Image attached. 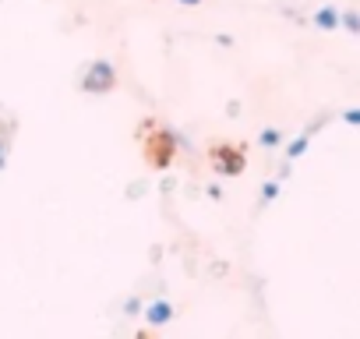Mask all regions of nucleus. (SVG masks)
<instances>
[{
  "instance_id": "1",
  "label": "nucleus",
  "mask_w": 360,
  "mask_h": 339,
  "mask_svg": "<svg viewBox=\"0 0 360 339\" xmlns=\"http://www.w3.org/2000/svg\"><path fill=\"white\" fill-rule=\"evenodd\" d=\"M117 85V68L110 60H92L82 75V92H92V96H103Z\"/></svg>"
},
{
  "instance_id": "2",
  "label": "nucleus",
  "mask_w": 360,
  "mask_h": 339,
  "mask_svg": "<svg viewBox=\"0 0 360 339\" xmlns=\"http://www.w3.org/2000/svg\"><path fill=\"white\" fill-rule=\"evenodd\" d=\"M141 314H145V321L152 325V328H162V325H169L173 321V304L166 300V297H159V300H152L148 307H141Z\"/></svg>"
},
{
  "instance_id": "3",
  "label": "nucleus",
  "mask_w": 360,
  "mask_h": 339,
  "mask_svg": "<svg viewBox=\"0 0 360 339\" xmlns=\"http://www.w3.org/2000/svg\"><path fill=\"white\" fill-rule=\"evenodd\" d=\"M311 22H314V29L332 32V29H339V11H335V8H318Z\"/></svg>"
},
{
  "instance_id": "4",
  "label": "nucleus",
  "mask_w": 360,
  "mask_h": 339,
  "mask_svg": "<svg viewBox=\"0 0 360 339\" xmlns=\"http://www.w3.org/2000/svg\"><path fill=\"white\" fill-rule=\"evenodd\" d=\"M307 145H311V131H304V134H297L290 145H286V159L293 162V159H300L304 152H307Z\"/></svg>"
},
{
  "instance_id": "5",
  "label": "nucleus",
  "mask_w": 360,
  "mask_h": 339,
  "mask_svg": "<svg viewBox=\"0 0 360 339\" xmlns=\"http://www.w3.org/2000/svg\"><path fill=\"white\" fill-rule=\"evenodd\" d=\"M258 145H262V148H279V145H283V131H279V127H265V131L258 134Z\"/></svg>"
},
{
  "instance_id": "6",
  "label": "nucleus",
  "mask_w": 360,
  "mask_h": 339,
  "mask_svg": "<svg viewBox=\"0 0 360 339\" xmlns=\"http://www.w3.org/2000/svg\"><path fill=\"white\" fill-rule=\"evenodd\" d=\"M339 29L360 36V15H356V11H339Z\"/></svg>"
},
{
  "instance_id": "7",
  "label": "nucleus",
  "mask_w": 360,
  "mask_h": 339,
  "mask_svg": "<svg viewBox=\"0 0 360 339\" xmlns=\"http://www.w3.org/2000/svg\"><path fill=\"white\" fill-rule=\"evenodd\" d=\"M279 198V181H265L262 184V205H272Z\"/></svg>"
},
{
  "instance_id": "8",
  "label": "nucleus",
  "mask_w": 360,
  "mask_h": 339,
  "mask_svg": "<svg viewBox=\"0 0 360 339\" xmlns=\"http://www.w3.org/2000/svg\"><path fill=\"white\" fill-rule=\"evenodd\" d=\"M141 307H145V304H141V297H127L120 311H124V318H138V314H141Z\"/></svg>"
},
{
  "instance_id": "9",
  "label": "nucleus",
  "mask_w": 360,
  "mask_h": 339,
  "mask_svg": "<svg viewBox=\"0 0 360 339\" xmlns=\"http://www.w3.org/2000/svg\"><path fill=\"white\" fill-rule=\"evenodd\" d=\"M342 120H346L349 127H360V106H353V110H342Z\"/></svg>"
},
{
  "instance_id": "10",
  "label": "nucleus",
  "mask_w": 360,
  "mask_h": 339,
  "mask_svg": "<svg viewBox=\"0 0 360 339\" xmlns=\"http://www.w3.org/2000/svg\"><path fill=\"white\" fill-rule=\"evenodd\" d=\"M226 113H230V117H240V103H237V99H233V103H230V106H226Z\"/></svg>"
},
{
  "instance_id": "11",
  "label": "nucleus",
  "mask_w": 360,
  "mask_h": 339,
  "mask_svg": "<svg viewBox=\"0 0 360 339\" xmlns=\"http://www.w3.org/2000/svg\"><path fill=\"white\" fill-rule=\"evenodd\" d=\"M176 4H188V8H198V4H202V0H176Z\"/></svg>"
}]
</instances>
